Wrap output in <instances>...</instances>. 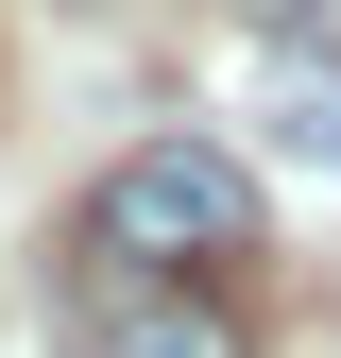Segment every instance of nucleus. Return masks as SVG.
I'll use <instances>...</instances> for the list:
<instances>
[{"label":"nucleus","instance_id":"f257e3e1","mask_svg":"<svg viewBox=\"0 0 341 358\" xmlns=\"http://www.w3.org/2000/svg\"><path fill=\"white\" fill-rule=\"evenodd\" d=\"M85 256H103V273H205V290H222L239 256H256V171L205 154V137L119 154L103 188H85Z\"/></svg>","mask_w":341,"mask_h":358},{"label":"nucleus","instance_id":"f03ea898","mask_svg":"<svg viewBox=\"0 0 341 358\" xmlns=\"http://www.w3.org/2000/svg\"><path fill=\"white\" fill-rule=\"evenodd\" d=\"M85 358H256V324L205 273H103L85 290Z\"/></svg>","mask_w":341,"mask_h":358},{"label":"nucleus","instance_id":"7ed1b4c3","mask_svg":"<svg viewBox=\"0 0 341 358\" xmlns=\"http://www.w3.org/2000/svg\"><path fill=\"white\" fill-rule=\"evenodd\" d=\"M256 137H273L290 171H341V52H324V34H256Z\"/></svg>","mask_w":341,"mask_h":358}]
</instances>
